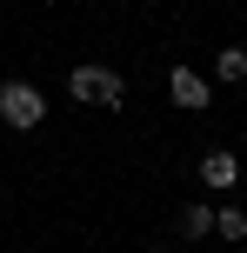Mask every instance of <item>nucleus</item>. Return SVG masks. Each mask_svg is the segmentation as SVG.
Instances as JSON below:
<instances>
[{
    "instance_id": "1",
    "label": "nucleus",
    "mask_w": 247,
    "mask_h": 253,
    "mask_svg": "<svg viewBox=\"0 0 247 253\" xmlns=\"http://www.w3.org/2000/svg\"><path fill=\"white\" fill-rule=\"evenodd\" d=\"M67 93L87 100V107H120L127 100V80H120L114 67H74V74H67Z\"/></svg>"
},
{
    "instance_id": "2",
    "label": "nucleus",
    "mask_w": 247,
    "mask_h": 253,
    "mask_svg": "<svg viewBox=\"0 0 247 253\" xmlns=\"http://www.w3.org/2000/svg\"><path fill=\"white\" fill-rule=\"evenodd\" d=\"M0 120L7 126H40L47 120V93L27 87V80H7V87H0Z\"/></svg>"
},
{
    "instance_id": "3",
    "label": "nucleus",
    "mask_w": 247,
    "mask_h": 253,
    "mask_svg": "<svg viewBox=\"0 0 247 253\" xmlns=\"http://www.w3.org/2000/svg\"><path fill=\"white\" fill-rule=\"evenodd\" d=\"M167 93L187 107V114H200V107L214 100V93H207V80H200V74H187V67H174V74H167Z\"/></svg>"
},
{
    "instance_id": "4",
    "label": "nucleus",
    "mask_w": 247,
    "mask_h": 253,
    "mask_svg": "<svg viewBox=\"0 0 247 253\" xmlns=\"http://www.w3.org/2000/svg\"><path fill=\"white\" fill-rule=\"evenodd\" d=\"M200 180H207V187H234V180H241V160L227 147H214L207 160H200Z\"/></svg>"
},
{
    "instance_id": "5",
    "label": "nucleus",
    "mask_w": 247,
    "mask_h": 253,
    "mask_svg": "<svg viewBox=\"0 0 247 253\" xmlns=\"http://www.w3.org/2000/svg\"><path fill=\"white\" fill-rule=\"evenodd\" d=\"M181 233H187V240H200V233H214V207L187 200V207H181Z\"/></svg>"
},
{
    "instance_id": "6",
    "label": "nucleus",
    "mask_w": 247,
    "mask_h": 253,
    "mask_svg": "<svg viewBox=\"0 0 247 253\" xmlns=\"http://www.w3.org/2000/svg\"><path fill=\"white\" fill-rule=\"evenodd\" d=\"M214 227H221L227 240H247V213H241V207H221V213H214Z\"/></svg>"
},
{
    "instance_id": "7",
    "label": "nucleus",
    "mask_w": 247,
    "mask_h": 253,
    "mask_svg": "<svg viewBox=\"0 0 247 253\" xmlns=\"http://www.w3.org/2000/svg\"><path fill=\"white\" fill-rule=\"evenodd\" d=\"M221 80H247V47H221Z\"/></svg>"
}]
</instances>
